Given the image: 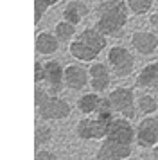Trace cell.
Returning <instances> with one entry per match:
<instances>
[{
	"instance_id": "ac0fdd59",
	"label": "cell",
	"mask_w": 158,
	"mask_h": 160,
	"mask_svg": "<svg viewBox=\"0 0 158 160\" xmlns=\"http://www.w3.org/2000/svg\"><path fill=\"white\" fill-rule=\"evenodd\" d=\"M136 104H138V110L142 112L144 115H153L155 112L158 110V101L155 95H140L138 97V101H136Z\"/></svg>"
},
{
	"instance_id": "5b68a950",
	"label": "cell",
	"mask_w": 158,
	"mask_h": 160,
	"mask_svg": "<svg viewBox=\"0 0 158 160\" xmlns=\"http://www.w3.org/2000/svg\"><path fill=\"white\" fill-rule=\"evenodd\" d=\"M110 124L101 119H81L76 126V133L83 140H104L110 131Z\"/></svg>"
},
{
	"instance_id": "484cf974",
	"label": "cell",
	"mask_w": 158,
	"mask_h": 160,
	"mask_svg": "<svg viewBox=\"0 0 158 160\" xmlns=\"http://www.w3.org/2000/svg\"><path fill=\"white\" fill-rule=\"evenodd\" d=\"M153 90H155V94L158 95V81H156V83H155V87H153Z\"/></svg>"
},
{
	"instance_id": "603a6c76",
	"label": "cell",
	"mask_w": 158,
	"mask_h": 160,
	"mask_svg": "<svg viewBox=\"0 0 158 160\" xmlns=\"http://www.w3.org/2000/svg\"><path fill=\"white\" fill-rule=\"evenodd\" d=\"M45 79V63L36 61L34 63V81L36 83H42Z\"/></svg>"
},
{
	"instance_id": "83f0119b",
	"label": "cell",
	"mask_w": 158,
	"mask_h": 160,
	"mask_svg": "<svg viewBox=\"0 0 158 160\" xmlns=\"http://www.w3.org/2000/svg\"><path fill=\"white\" fill-rule=\"evenodd\" d=\"M155 2H156V4H158V0H155Z\"/></svg>"
},
{
	"instance_id": "7402d4cb",
	"label": "cell",
	"mask_w": 158,
	"mask_h": 160,
	"mask_svg": "<svg viewBox=\"0 0 158 160\" xmlns=\"http://www.w3.org/2000/svg\"><path fill=\"white\" fill-rule=\"evenodd\" d=\"M59 0H34V23H40L45 11L52 6H56Z\"/></svg>"
},
{
	"instance_id": "cb8c5ba5",
	"label": "cell",
	"mask_w": 158,
	"mask_h": 160,
	"mask_svg": "<svg viewBox=\"0 0 158 160\" xmlns=\"http://www.w3.org/2000/svg\"><path fill=\"white\" fill-rule=\"evenodd\" d=\"M34 160H59L57 155H54L52 151H47V149H40L36 153V158Z\"/></svg>"
},
{
	"instance_id": "6da1fadb",
	"label": "cell",
	"mask_w": 158,
	"mask_h": 160,
	"mask_svg": "<svg viewBox=\"0 0 158 160\" xmlns=\"http://www.w3.org/2000/svg\"><path fill=\"white\" fill-rule=\"evenodd\" d=\"M136 133L126 117H115L106 138L101 142L95 160H124L131 157Z\"/></svg>"
},
{
	"instance_id": "30bf717a",
	"label": "cell",
	"mask_w": 158,
	"mask_h": 160,
	"mask_svg": "<svg viewBox=\"0 0 158 160\" xmlns=\"http://www.w3.org/2000/svg\"><path fill=\"white\" fill-rule=\"evenodd\" d=\"M45 83H47V87L49 90H52V94H56L61 90V85H63L65 81V70L61 68V65L57 63V61H47L45 63Z\"/></svg>"
},
{
	"instance_id": "9c48e42d",
	"label": "cell",
	"mask_w": 158,
	"mask_h": 160,
	"mask_svg": "<svg viewBox=\"0 0 158 160\" xmlns=\"http://www.w3.org/2000/svg\"><path fill=\"white\" fill-rule=\"evenodd\" d=\"M90 72L81 65H68L65 67V85L72 90H81L88 85Z\"/></svg>"
},
{
	"instance_id": "52a82bcc",
	"label": "cell",
	"mask_w": 158,
	"mask_h": 160,
	"mask_svg": "<svg viewBox=\"0 0 158 160\" xmlns=\"http://www.w3.org/2000/svg\"><path fill=\"white\" fill-rule=\"evenodd\" d=\"M136 144L140 148H156L158 146V119L146 117L136 126Z\"/></svg>"
},
{
	"instance_id": "277c9868",
	"label": "cell",
	"mask_w": 158,
	"mask_h": 160,
	"mask_svg": "<svg viewBox=\"0 0 158 160\" xmlns=\"http://www.w3.org/2000/svg\"><path fill=\"white\" fill-rule=\"evenodd\" d=\"M110 102L113 106L115 113H121L126 119L135 117V94L128 87H119L110 92Z\"/></svg>"
},
{
	"instance_id": "ffe728a7",
	"label": "cell",
	"mask_w": 158,
	"mask_h": 160,
	"mask_svg": "<svg viewBox=\"0 0 158 160\" xmlns=\"http://www.w3.org/2000/svg\"><path fill=\"white\" fill-rule=\"evenodd\" d=\"M126 4H128L131 13H135V15H146L153 8L155 0H126Z\"/></svg>"
},
{
	"instance_id": "3957f363",
	"label": "cell",
	"mask_w": 158,
	"mask_h": 160,
	"mask_svg": "<svg viewBox=\"0 0 158 160\" xmlns=\"http://www.w3.org/2000/svg\"><path fill=\"white\" fill-rule=\"evenodd\" d=\"M34 106L38 115L43 121H59V119H67L70 115V104L57 97L56 94H49L43 88H36L34 90Z\"/></svg>"
},
{
	"instance_id": "d4e9b609",
	"label": "cell",
	"mask_w": 158,
	"mask_h": 160,
	"mask_svg": "<svg viewBox=\"0 0 158 160\" xmlns=\"http://www.w3.org/2000/svg\"><path fill=\"white\" fill-rule=\"evenodd\" d=\"M151 23L156 27V31H158V13H155V15L151 16Z\"/></svg>"
},
{
	"instance_id": "4316f807",
	"label": "cell",
	"mask_w": 158,
	"mask_h": 160,
	"mask_svg": "<svg viewBox=\"0 0 158 160\" xmlns=\"http://www.w3.org/2000/svg\"><path fill=\"white\" fill-rule=\"evenodd\" d=\"M155 155H156V158H158V146L155 148Z\"/></svg>"
},
{
	"instance_id": "2e32d148",
	"label": "cell",
	"mask_w": 158,
	"mask_h": 160,
	"mask_svg": "<svg viewBox=\"0 0 158 160\" xmlns=\"http://www.w3.org/2000/svg\"><path fill=\"white\" fill-rule=\"evenodd\" d=\"M158 81V63L146 65L136 76V85L142 88H153Z\"/></svg>"
},
{
	"instance_id": "4fadbf2b",
	"label": "cell",
	"mask_w": 158,
	"mask_h": 160,
	"mask_svg": "<svg viewBox=\"0 0 158 160\" xmlns=\"http://www.w3.org/2000/svg\"><path fill=\"white\" fill-rule=\"evenodd\" d=\"M88 15V8H86L83 2L79 0H72L67 4V8L63 11V20L70 22L72 25H77V23L83 22V18Z\"/></svg>"
},
{
	"instance_id": "ba28073f",
	"label": "cell",
	"mask_w": 158,
	"mask_h": 160,
	"mask_svg": "<svg viewBox=\"0 0 158 160\" xmlns=\"http://www.w3.org/2000/svg\"><path fill=\"white\" fill-rule=\"evenodd\" d=\"M131 45L135 47V51L142 56H149L156 51L158 47V36L149 31H136L131 34Z\"/></svg>"
},
{
	"instance_id": "5bb4252c",
	"label": "cell",
	"mask_w": 158,
	"mask_h": 160,
	"mask_svg": "<svg viewBox=\"0 0 158 160\" xmlns=\"http://www.w3.org/2000/svg\"><path fill=\"white\" fill-rule=\"evenodd\" d=\"M59 49V40L56 34H50V32H40L36 36V52L43 54V56H49Z\"/></svg>"
},
{
	"instance_id": "7c38bea8",
	"label": "cell",
	"mask_w": 158,
	"mask_h": 160,
	"mask_svg": "<svg viewBox=\"0 0 158 160\" xmlns=\"http://www.w3.org/2000/svg\"><path fill=\"white\" fill-rule=\"evenodd\" d=\"M77 40L79 42H83V43H86L90 49H93L95 52H101L104 47H106V36H104L99 29H95V27H88V29H85L77 36Z\"/></svg>"
},
{
	"instance_id": "9a60e30c",
	"label": "cell",
	"mask_w": 158,
	"mask_h": 160,
	"mask_svg": "<svg viewBox=\"0 0 158 160\" xmlns=\"http://www.w3.org/2000/svg\"><path fill=\"white\" fill-rule=\"evenodd\" d=\"M68 52H70V56H74L76 59H81V61H92V59H97V56H99V52H95L79 40H74L68 45Z\"/></svg>"
},
{
	"instance_id": "d6986e66",
	"label": "cell",
	"mask_w": 158,
	"mask_h": 160,
	"mask_svg": "<svg viewBox=\"0 0 158 160\" xmlns=\"http://www.w3.org/2000/svg\"><path fill=\"white\" fill-rule=\"evenodd\" d=\"M54 32H56V36L59 42H68L74 34H76V25H72L70 22H57L56 27H54Z\"/></svg>"
},
{
	"instance_id": "7a4b0ae2",
	"label": "cell",
	"mask_w": 158,
	"mask_h": 160,
	"mask_svg": "<svg viewBox=\"0 0 158 160\" xmlns=\"http://www.w3.org/2000/svg\"><path fill=\"white\" fill-rule=\"evenodd\" d=\"M128 4L122 0H104L97 8V23L95 29H99L104 36H119L128 23Z\"/></svg>"
},
{
	"instance_id": "44dd1931",
	"label": "cell",
	"mask_w": 158,
	"mask_h": 160,
	"mask_svg": "<svg viewBox=\"0 0 158 160\" xmlns=\"http://www.w3.org/2000/svg\"><path fill=\"white\" fill-rule=\"evenodd\" d=\"M50 138H52V130L45 124H38L34 131V144L36 146H43L47 144Z\"/></svg>"
},
{
	"instance_id": "e0dca14e",
	"label": "cell",
	"mask_w": 158,
	"mask_h": 160,
	"mask_svg": "<svg viewBox=\"0 0 158 160\" xmlns=\"http://www.w3.org/2000/svg\"><path fill=\"white\" fill-rule=\"evenodd\" d=\"M101 104V97L95 92H90V94H85L81 99L77 101V108L86 113V115H90V113H95L97 108H99Z\"/></svg>"
},
{
	"instance_id": "8fae6325",
	"label": "cell",
	"mask_w": 158,
	"mask_h": 160,
	"mask_svg": "<svg viewBox=\"0 0 158 160\" xmlns=\"http://www.w3.org/2000/svg\"><path fill=\"white\" fill-rule=\"evenodd\" d=\"M90 85L95 92H102V90H106L110 87V72H108L106 65H102V63H92L90 67Z\"/></svg>"
},
{
	"instance_id": "8992f818",
	"label": "cell",
	"mask_w": 158,
	"mask_h": 160,
	"mask_svg": "<svg viewBox=\"0 0 158 160\" xmlns=\"http://www.w3.org/2000/svg\"><path fill=\"white\" fill-rule=\"evenodd\" d=\"M108 61L119 78H128L133 72V67H135L133 56L126 47H111L108 52Z\"/></svg>"
}]
</instances>
